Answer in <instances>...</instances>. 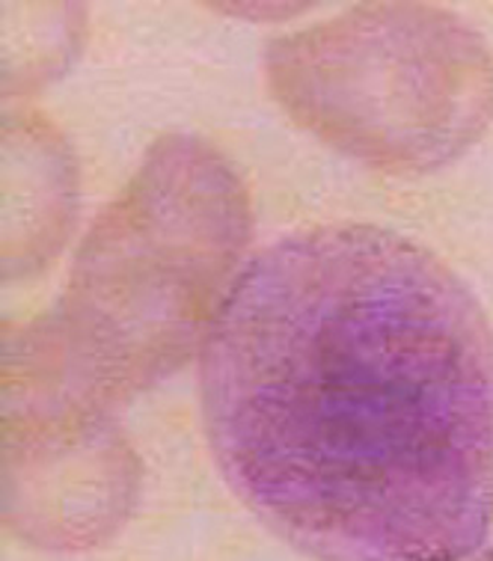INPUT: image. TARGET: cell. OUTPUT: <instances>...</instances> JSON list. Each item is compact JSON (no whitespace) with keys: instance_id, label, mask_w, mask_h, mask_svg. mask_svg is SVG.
I'll return each instance as SVG.
<instances>
[{"instance_id":"6da1fadb","label":"cell","mask_w":493,"mask_h":561,"mask_svg":"<svg viewBox=\"0 0 493 561\" xmlns=\"http://www.w3.org/2000/svg\"><path fill=\"white\" fill-rule=\"evenodd\" d=\"M217 470L319 561H463L493 526V330L390 229L319 226L236 276L203 342Z\"/></svg>"},{"instance_id":"7a4b0ae2","label":"cell","mask_w":493,"mask_h":561,"mask_svg":"<svg viewBox=\"0 0 493 561\" xmlns=\"http://www.w3.org/2000/svg\"><path fill=\"white\" fill-rule=\"evenodd\" d=\"M250 238L232 163L199 137L152 146L83 241L57 312L7 339V408L104 413L208 339Z\"/></svg>"},{"instance_id":"3957f363","label":"cell","mask_w":493,"mask_h":561,"mask_svg":"<svg viewBox=\"0 0 493 561\" xmlns=\"http://www.w3.org/2000/svg\"><path fill=\"white\" fill-rule=\"evenodd\" d=\"M267 87L309 134L387 173L452 161L493 113V62L449 12L369 3L265 54Z\"/></svg>"},{"instance_id":"277c9868","label":"cell","mask_w":493,"mask_h":561,"mask_svg":"<svg viewBox=\"0 0 493 561\" xmlns=\"http://www.w3.org/2000/svg\"><path fill=\"white\" fill-rule=\"evenodd\" d=\"M137 460L104 413H3V517L24 541L87 550L137 500Z\"/></svg>"},{"instance_id":"5b68a950","label":"cell","mask_w":493,"mask_h":561,"mask_svg":"<svg viewBox=\"0 0 493 561\" xmlns=\"http://www.w3.org/2000/svg\"><path fill=\"white\" fill-rule=\"evenodd\" d=\"M7 170L27 182L7 179V274H31L57 250L69 217L60 205L39 199V191L69 184L72 175L57 137L31 119L7 123Z\"/></svg>"},{"instance_id":"8992f818","label":"cell","mask_w":493,"mask_h":561,"mask_svg":"<svg viewBox=\"0 0 493 561\" xmlns=\"http://www.w3.org/2000/svg\"><path fill=\"white\" fill-rule=\"evenodd\" d=\"M479 561H493V552H488V556H482V559Z\"/></svg>"}]
</instances>
